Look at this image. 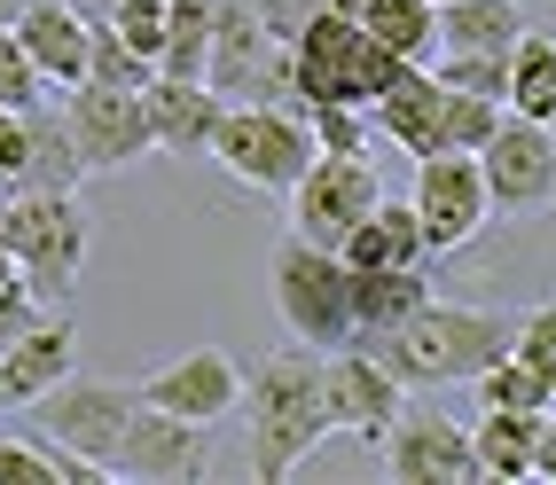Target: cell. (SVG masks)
Segmentation results:
<instances>
[{"label":"cell","mask_w":556,"mask_h":485,"mask_svg":"<svg viewBox=\"0 0 556 485\" xmlns=\"http://www.w3.org/2000/svg\"><path fill=\"white\" fill-rule=\"evenodd\" d=\"M243 423H251V470L258 477H290L314 446L338 431V407H329V353L299 345L258 360V376L243 392Z\"/></svg>","instance_id":"cell-1"},{"label":"cell","mask_w":556,"mask_h":485,"mask_svg":"<svg viewBox=\"0 0 556 485\" xmlns=\"http://www.w3.org/2000/svg\"><path fill=\"white\" fill-rule=\"evenodd\" d=\"M368 353H377L407 392H424V384H478L502 353H517V321H509V314H486V306L431 297L416 321L384 329Z\"/></svg>","instance_id":"cell-2"},{"label":"cell","mask_w":556,"mask_h":485,"mask_svg":"<svg viewBox=\"0 0 556 485\" xmlns=\"http://www.w3.org/2000/svg\"><path fill=\"white\" fill-rule=\"evenodd\" d=\"M290 63H299V102H306V110H329V102L377 110L384 87L407 71V63L377 40V31L353 24V16H338V9H321L299 40H290Z\"/></svg>","instance_id":"cell-3"},{"label":"cell","mask_w":556,"mask_h":485,"mask_svg":"<svg viewBox=\"0 0 556 485\" xmlns=\"http://www.w3.org/2000/svg\"><path fill=\"white\" fill-rule=\"evenodd\" d=\"M314 157H321L314 118L306 110H282V102H228L219 141H212V165L228 180H243V189H258V196H290Z\"/></svg>","instance_id":"cell-4"},{"label":"cell","mask_w":556,"mask_h":485,"mask_svg":"<svg viewBox=\"0 0 556 485\" xmlns=\"http://www.w3.org/2000/svg\"><path fill=\"white\" fill-rule=\"evenodd\" d=\"M275 314L282 329L299 345L314 353H338L353 345V267H345V251H329L314 235H282L275 243Z\"/></svg>","instance_id":"cell-5"},{"label":"cell","mask_w":556,"mask_h":485,"mask_svg":"<svg viewBox=\"0 0 556 485\" xmlns=\"http://www.w3.org/2000/svg\"><path fill=\"white\" fill-rule=\"evenodd\" d=\"M0 243H9L16 275H24L31 290H40L48 306H63V297H71V282H79V267H87V243H94V228H87L79 196L0 189Z\"/></svg>","instance_id":"cell-6"},{"label":"cell","mask_w":556,"mask_h":485,"mask_svg":"<svg viewBox=\"0 0 556 485\" xmlns=\"http://www.w3.org/2000/svg\"><path fill=\"white\" fill-rule=\"evenodd\" d=\"M212 87L228 102H299V63H290V40H275V24L258 16V0H212Z\"/></svg>","instance_id":"cell-7"},{"label":"cell","mask_w":556,"mask_h":485,"mask_svg":"<svg viewBox=\"0 0 556 485\" xmlns=\"http://www.w3.org/2000/svg\"><path fill=\"white\" fill-rule=\"evenodd\" d=\"M134 407H141V392L134 384H110V376H71L55 384V392H40L24 407L31 416V431H48L55 446H71V455H87V462H118V438H126V423H134Z\"/></svg>","instance_id":"cell-8"},{"label":"cell","mask_w":556,"mask_h":485,"mask_svg":"<svg viewBox=\"0 0 556 485\" xmlns=\"http://www.w3.org/2000/svg\"><path fill=\"white\" fill-rule=\"evenodd\" d=\"M416 219L431 235V258L439 251H470L486 235L494 219V189H486V165L470 157V149H439V157H416Z\"/></svg>","instance_id":"cell-9"},{"label":"cell","mask_w":556,"mask_h":485,"mask_svg":"<svg viewBox=\"0 0 556 485\" xmlns=\"http://www.w3.org/2000/svg\"><path fill=\"white\" fill-rule=\"evenodd\" d=\"M384 204V180L368 157H338V149H321V157L306 165V180L290 189V235H314L329 251H345L353 228L368 212Z\"/></svg>","instance_id":"cell-10"},{"label":"cell","mask_w":556,"mask_h":485,"mask_svg":"<svg viewBox=\"0 0 556 485\" xmlns=\"http://www.w3.org/2000/svg\"><path fill=\"white\" fill-rule=\"evenodd\" d=\"M71 110V133H79L87 165L94 173H126L157 149V118H150V87H110V79H87L63 94Z\"/></svg>","instance_id":"cell-11"},{"label":"cell","mask_w":556,"mask_h":485,"mask_svg":"<svg viewBox=\"0 0 556 485\" xmlns=\"http://www.w3.org/2000/svg\"><path fill=\"white\" fill-rule=\"evenodd\" d=\"M478 165H486V189H494V212L509 219H533L556 204V126L541 118H509L494 126V141L478 149Z\"/></svg>","instance_id":"cell-12"},{"label":"cell","mask_w":556,"mask_h":485,"mask_svg":"<svg viewBox=\"0 0 556 485\" xmlns=\"http://www.w3.org/2000/svg\"><path fill=\"white\" fill-rule=\"evenodd\" d=\"M118 477H141V485H189L212 470V423H189V416H165V407L141 399L134 423L118 438Z\"/></svg>","instance_id":"cell-13"},{"label":"cell","mask_w":556,"mask_h":485,"mask_svg":"<svg viewBox=\"0 0 556 485\" xmlns=\"http://www.w3.org/2000/svg\"><path fill=\"white\" fill-rule=\"evenodd\" d=\"M384 470H392L400 485H486L470 423L424 416V407H407V416L392 423V438H384Z\"/></svg>","instance_id":"cell-14"},{"label":"cell","mask_w":556,"mask_h":485,"mask_svg":"<svg viewBox=\"0 0 556 485\" xmlns=\"http://www.w3.org/2000/svg\"><path fill=\"white\" fill-rule=\"evenodd\" d=\"M329 407H338V431L345 438L384 446L392 423L407 416V384L368 345H338V353H329Z\"/></svg>","instance_id":"cell-15"},{"label":"cell","mask_w":556,"mask_h":485,"mask_svg":"<svg viewBox=\"0 0 556 485\" xmlns=\"http://www.w3.org/2000/svg\"><path fill=\"white\" fill-rule=\"evenodd\" d=\"M251 392V376L236 368V353H219V345H197V353H180L165 360L150 384H141V399L165 407V416H189V423H219V416H236Z\"/></svg>","instance_id":"cell-16"},{"label":"cell","mask_w":556,"mask_h":485,"mask_svg":"<svg viewBox=\"0 0 556 485\" xmlns=\"http://www.w3.org/2000/svg\"><path fill=\"white\" fill-rule=\"evenodd\" d=\"M16 40L31 48V63H40V79L55 94L87 87V71H94V16L79 9V0H24Z\"/></svg>","instance_id":"cell-17"},{"label":"cell","mask_w":556,"mask_h":485,"mask_svg":"<svg viewBox=\"0 0 556 485\" xmlns=\"http://www.w3.org/2000/svg\"><path fill=\"white\" fill-rule=\"evenodd\" d=\"M368 118H377V133L392 149H407V157H439V149H447V79H439L431 63H407Z\"/></svg>","instance_id":"cell-18"},{"label":"cell","mask_w":556,"mask_h":485,"mask_svg":"<svg viewBox=\"0 0 556 485\" xmlns=\"http://www.w3.org/2000/svg\"><path fill=\"white\" fill-rule=\"evenodd\" d=\"M87 149L71 133V110L63 102H31L24 110V165H16V189H40V196H79L87 180Z\"/></svg>","instance_id":"cell-19"},{"label":"cell","mask_w":556,"mask_h":485,"mask_svg":"<svg viewBox=\"0 0 556 485\" xmlns=\"http://www.w3.org/2000/svg\"><path fill=\"white\" fill-rule=\"evenodd\" d=\"M150 118H157V149L165 157H212L219 118H228V94L212 79H150Z\"/></svg>","instance_id":"cell-20"},{"label":"cell","mask_w":556,"mask_h":485,"mask_svg":"<svg viewBox=\"0 0 556 485\" xmlns=\"http://www.w3.org/2000/svg\"><path fill=\"white\" fill-rule=\"evenodd\" d=\"M71 368H79V337H71L63 314H48V321H31L24 337L0 353V392H9V407H31L40 392H55Z\"/></svg>","instance_id":"cell-21"},{"label":"cell","mask_w":556,"mask_h":485,"mask_svg":"<svg viewBox=\"0 0 556 485\" xmlns=\"http://www.w3.org/2000/svg\"><path fill=\"white\" fill-rule=\"evenodd\" d=\"M431 275L424 267H353V345H377L384 329H400V321H416L424 306H431Z\"/></svg>","instance_id":"cell-22"},{"label":"cell","mask_w":556,"mask_h":485,"mask_svg":"<svg viewBox=\"0 0 556 485\" xmlns=\"http://www.w3.org/2000/svg\"><path fill=\"white\" fill-rule=\"evenodd\" d=\"M424 258H431V235L416 219V196H384L345 243V267H424Z\"/></svg>","instance_id":"cell-23"},{"label":"cell","mask_w":556,"mask_h":485,"mask_svg":"<svg viewBox=\"0 0 556 485\" xmlns=\"http://www.w3.org/2000/svg\"><path fill=\"white\" fill-rule=\"evenodd\" d=\"M478 438V470L517 485V477H533V455H541V416L533 407H486V416L470 423Z\"/></svg>","instance_id":"cell-24"},{"label":"cell","mask_w":556,"mask_h":485,"mask_svg":"<svg viewBox=\"0 0 556 485\" xmlns=\"http://www.w3.org/2000/svg\"><path fill=\"white\" fill-rule=\"evenodd\" d=\"M439 40L447 48H517L526 40V9L517 0H447L439 9Z\"/></svg>","instance_id":"cell-25"},{"label":"cell","mask_w":556,"mask_h":485,"mask_svg":"<svg viewBox=\"0 0 556 485\" xmlns=\"http://www.w3.org/2000/svg\"><path fill=\"white\" fill-rule=\"evenodd\" d=\"M212 0H173L165 9V55L157 71L165 79H212Z\"/></svg>","instance_id":"cell-26"},{"label":"cell","mask_w":556,"mask_h":485,"mask_svg":"<svg viewBox=\"0 0 556 485\" xmlns=\"http://www.w3.org/2000/svg\"><path fill=\"white\" fill-rule=\"evenodd\" d=\"M509 110L556 126V40H541V31H526L509 48Z\"/></svg>","instance_id":"cell-27"},{"label":"cell","mask_w":556,"mask_h":485,"mask_svg":"<svg viewBox=\"0 0 556 485\" xmlns=\"http://www.w3.org/2000/svg\"><path fill=\"white\" fill-rule=\"evenodd\" d=\"M368 31L400 55V63H439V0H384L377 16H368Z\"/></svg>","instance_id":"cell-28"},{"label":"cell","mask_w":556,"mask_h":485,"mask_svg":"<svg viewBox=\"0 0 556 485\" xmlns=\"http://www.w3.org/2000/svg\"><path fill=\"white\" fill-rule=\"evenodd\" d=\"M478 399H486V407H533V416H548V407H556V384L541 376L526 353H502L486 376H478Z\"/></svg>","instance_id":"cell-29"},{"label":"cell","mask_w":556,"mask_h":485,"mask_svg":"<svg viewBox=\"0 0 556 485\" xmlns=\"http://www.w3.org/2000/svg\"><path fill=\"white\" fill-rule=\"evenodd\" d=\"M447 87H463V94H494V102H509V48H447L431 63Z\"/></svg>","instance_id":"cell-30"},{"label":"cell","mask_w":556,"mask_h":485,"mask_svg":"<svg viewBox=\"0 0 556 485\" xmlns=\"http://www.w3.org/2000/svg\"><path fill=\"white\" fill-rule=\"evenodd\" d=\"M87 79H110V87H150V79H157V63L141 55V48H134L110 16H94V71H87Z\"/></svg>","instance_id":"cell-31"},{"label":"cell","mask_w":556,"mask_h":485,"mask_svg":"<svg viewBox=\"0 0 556 485\" xmlns=\"http://www.w3.org/2000/svg\"><path fill=\"white\" fill-rule=\"evenodd\" d=\"M0 102L9 110L48 102V79H40V63H31V48L16 40V31H0Z\"/></svg>","instance_id":"cell-32"},{"label":"cell","mask_w":556,"mask_h":485,"mask_svg":"<svg viewBox=\"0 0 556 485\" xmlns=\"http://www.w3.org/2000/svg\"><path fill=\"white\" fill-rule=\"evenodd\" d=\"M306 118H314V141H321V149H338V157H368V133H377L368 110L329 102V110H306Z\"/></svg>","instance_id":"cell-33"},{"label":"cell","mask_w":556,"mask_h":485,"mask_svg":"<svg viewBox=\"0 0 556 485\" xmlns=\"http://www.w3.org/2000/svg\"><path fill=\"white\" fill-rule=\"evenodd\" d=\"M165 9H173V0H118V9H110V24H118L126 40L157 63V55H165Z\"/></svg>","instance_id":"cell-34"},{"label":"cell","mask_w":556,"mask_h":485,"mask_svg":"<svg viewBox=\"0 0 556 485\" xmlns=\"http://www.w3.org/2000/svg\"><path fill=\"white\" fill-rule=\"evenodd\" d=\"M48 314H55V306H48V297L31 290L24 275H16V282H0V353H9V345L24 337L31 321H48Z\"/></svg>","instance_id":"cell-35"},{"label":"cell","mask_w":556,"mask_h":485,"mask_svg":"<svg viewBox=\"0 0 556 485\" xmlns=\"http://www.w3.org/2000/svg\"><path fill=\"white\" fill-rule=\"evenodd\" d=\"M517 353H526L541 376L556 384V306H533L526 321H517Z\"/></svg>","instance_id":"cell-36"},{"label":"cell","mask_w":556,"mask_h":485,"mask_svg":"<svg viewBox=\"0 0 556 485\" xmlns=\"http://www.w3.org/2000/svg\"><path fill=\"white\" fill-rule=\"evenodd\" d=\"M321 9H329V0H258V16L275 24V40H299V31H306Z\"/></svg>","instance_id":"cell-37"},{"label":"cell","mask_w":556,"mask_h":485,"mask_svg":"<svg viewBox=\"0 0 556 485\" xmlns=\"http://www.w3.org/2000/svg\"><path fill=\"white\" fill-rule=\"evenodd\" d=\"M16 165H24V110L0 102V189H16Z\"/></svg>","instance_id":"cell-38"},{"label":"cell","mask_w":556,"mask_h":485,"mask_svg":"<svg viewBox=\"0 0 556 485\" xmlns=\"http://www.w3.org/2000/svg\"><path fill=\"white\" fill-rule=\"evenodd\" d=\"M533 477H541V485H556V407L541 416V455H533Z\"/></svg>","instance_id":"cell-39"},{"label":"cell","mask_w":556,"mask_h":485,"mask_svg":"<svg viewBox=\"0 0 556 485\" xmlns=\"http://www.w3.org/2000/svg\"><path fill=\"white\" fill-rule=\"evenodd\" d=\"M329 9H338V16H353V24H368V16L384 9V0H329Z\"/></svg>","instance_id":"cell-40"},{"label":"cell","mask_w":556,"mask_h":485,"mask_svg":"<svg viewBox=\"0 0 556 485\" xmlns=\"http://www.w3.org/2000/svg\"><path fill=\"white\" fill-rule=\"evenodd\" d=\"M16 16H24V0H0V31H16Z\"/></svg>","instance_id":"cell-41"},{"label":"cell","mask_w":556,"mask_h":485,"mask_svg":"<svg viewBox=\"0 0 556 485\" xmlns=\"http://www.w3.org/2000/svg\"><path fill=\"white\" fill-rule=\"evenodd\" d=\"M0 282H16V258H9V243H0Z\"/></svg>","instance_id":"cell-42"},{"label":"cell","mask_w":556,"mask_h":485,"mask_svg":"<svg viewBox=\"0 0 556 485\" xmlns=\"http://www.w3.org/2000/svg\"><path fill=\"white\" fill-rule=\"evenodd\" d=\"M79 9H87V16H110V9H118V0H79Z\"/></svg>","instance_id":"cell-43"},{"label":"cell","mask_w":556,"mask_h":485,"mask_svg":"<svg viewBox=\"0 0 556 485\" xmlns=\"http://www.w3.org/2000/svg\"><path fill=\"white\" fill-rule=\"evenodd\" d=\"M541 9H548V16H556V0H541Z\"/></svg>","instance_id":"cell-44"},{"label":"cell","mask_w":556,"mask_h":485,"mask_svg":"<svg viewBox=\"0 0 556 485\" xmlns=\"http://www.w3.org/2000/svg\"><path fill=\"white\" fill-rule=\"evenodd\" d=\"M439 9H447V0H439Z\"/></svg>","instance_id":"cell-45"},{"label":"cell","mask_w":556,"mask_h":485,"mask_svg":"<svg viewBox=\"0 0 556 485\" xmlns=\"http://www.w3.org/2000/svg\"><path fill=\"white\" fill-rule=\"evenodd\" d=\"M0 399H9V392H0Z\"/></svg>","instance_id":"cell-46"}]
</instances>
